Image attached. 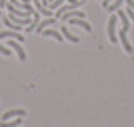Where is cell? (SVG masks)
<instances>
[{
    "label": "cell",
    "instance_id": "6da1fadb",
    "mask_svg": "<svg viewBox=\"0 0 134 127\" xmlns=\"http://www.w3.org/2000/svg\"><path fill=\"white\" fill-rule=\"evenodd\" d=\"M117 39L121 40V44H122V47H124L126 52H127V54H134V47L131 45V42H129V39H127V30L121 28L119 33H117Z\"/></svg>",
    "mask_w": 134,
    "mask_h": 127
},
{
    "label": "cell",
    "instance_id": "7a4b0ae2",
    "mask_svg": "<svg viewBox=\"0 0 134 127\" xmlns=\"http://www.w3.org/2000/svg\"><path fill=\"white\" fill-rule=\"evenodd\" d=\"M116 24H117V15H111V19H109V22H107V35H109V40H111L112 44H116V42H117Z\"/></svg>",
    "mask_w": 134,
    "mask_h": 127
},
{
    "label": "cell",
    "instance_id": "3957f363",
    "mask_svg": "<svg viewBox=\"0 0 134 127\" xmlns=\"http://www.w3.org/2000/svg\"><path fill=\"white\" fill-rule=\"evenodd\" d=\"M8 45H10L12 49L17 50V55H19V60L20 62H25V60H27V54L24 52V49H22V45H20V44H17L14 39H10V40H8Z\"/></svg>",
    "mask_w": 134,
    "mask_h": 127
},
{
    "label": "cell",
    "instance_id": "277c9868",
    "mask_svg": "<svg viewBox=\"0 0 134 127\" xmlns=\"http://www.w3.org/2000/svg\"><path fill=\"white\" fill-rule=\"evenodd\" d=\"M55 22H57V19H55V17H47V19H44V20H40V22H39V25L35 27V32L42 33V30H45L47 27L54 25Z\"/></svg>",
    "mask_w": 134,
    "mask_h": 127
},
{
    "label": "cell",
    "instance_id": "5b68a950",
    "mask_svg": "<svg viewBox=\"0 0 134 127\" xmlns=\"http://www.w3.org/2000/svg\"><path fill=\"white\" fill-rule=\"evenodd\" d=\"M3 39H17L19 42H22L25 37H22L19 32H15V30H2L0 32V40H3Z\"/></svg>",
    "mask_w": 134,
    "mask_h": 127
},
{
    "label": "cell",
    "instance_id": "8992f818",
    "mask_svg": "<svg viewBox=\"0 0 134 127\" xmlns=\"http://www.w3.org/2000/svg\"><path fill=\"white\" fill-rule=\"evenodd\" d=\"M25 114L27 112L24 109H12V111H8L2 116V120H8V119H14V117H24Z\"/></svg>",
    "mask_w": 134,
    "mask_h": 127
},
{
    "label": "cell",
    "instance_id": "52a82bcc",
    "mask_svg": "<svg viewBox=\"0 0 134 127\" xmlns=\"http://www.w3.org/2000/svg\"><path fill=\"white\" fill-rule=\"evenodd\" d=\"M75 17L84 19V17H86V14H84L82 10H67L65 14H62L60 19H62V20H69V19H75Z\"/></svg>",
    "mask_w": 134,
    "mask_h": 127
},
{
    "label": "cell",
    "instance_id": "ba28073f",
    "mask_svg": "<svg viewBox=\"0 0 134 127\" xmlns=\"http://www.w3.org/2000/svg\"><path fill=\"white\" fill-rule=\"evenodd\" d=\"M67 22L72 24V25H79V27H84V30H87V32H91V30H92L91 24H87L84 19H79V17H75V19H69Z\"/></svg>",
    "mask_w": 134,
    "mask_h": 127
},
{
    "label": "cell",
    "instance_id": "9c48e42d",
    "mask_svg": "<svg viewBox=\"0 0 134 127\" xmlns=\"http://www.w3.org/2000/svg\"><path fill=\"white\" fill-rule=\"evenodd\" d=\"M34 7H35L37 12H39L40 15H44V17H52V15H54L52 10H49V8H44V5L40 3V0H34Z\"/></svg>",
    "mask_w": 134,
    "mask_h": 127
},
{
    "label": "cell",
    "instance_id": "30bf717a",
    "mask_svg": "<svg viewBox=\"0 0 134 127\" xmlns=\"http://www.w3.org/2000/svg\"><path fill=\"white\" fill-rule=\"evenodd\" d=\"M117 19L122 22V28L124 30H129V27H131V24H129V17H127V14H126L124 10H117Z\"/></svg>",
    "mask_w": 134,
    "mask_h": 127
},
{
    "label": "cell",
    "instance_id": "8fae6325",
    "mask_svg": "<svg viewBox=\"0 0 134 127\" xmlns=\"http://www.w3.org/2000/svg\"><path fill=\"white\" fill-rule=\"evenodd\" d=\"M39 22H40V14H39V12H35V10H34V14H32V24L27 27V32H29V33H30V32H34V30H35V27L39 25Z\"/></svg>",
    "mask_w": 134,
    "mask_h": 127
},
{
    "label": "cell",
    "instance_id": "7c38bea8",
    "mask_svg": "<svg viewBox=\"0 0 134 127\" xmlns=\"http://www.w3.org/2000/svg\"><path fill=\"white\" fill-rule=\"evenodd\" d=\"M22 124V117H17V119H8V120H2L0 122V127H19Z\"/></svg>",
    "mask_w": 134,
    "mask_h": 127
},
{
    "label": "cell",
    "instance_id": "4fadbf2b",
    "mask_svg": "<svg viewBox=\"0 0 134 127\" xmlns=\"http://www.w3.org/2000/svg\"><path fill=\"white\" fill-rule=\"evenodd\" d=\"M42 33H44V37H54V39H57L59 42L64 40V37H60V32L54 30V28H47V30H42Z\"/></svg>",
    "mask_w": 134,
    "mask_h": 127
},
{
    "label": "cell",
    "instance_id": "5bb4252c",
    "mask_svg": "<svg viewBox=\"0 0 134 127\" xmlns=\"http://www.w3.org/2000/svg\"><path fill=\"white\" fill-rule=\"evenodd\" d=\"M10 3L14 7H17V8H22V10H34L30 3H25V2H22V0H10Z\"/></svg>",
    "mask_w": 134,
    "mask_h": 127
},
{
    "label": "cell",
    "instance_id": "9a60e30c",
    "mask_svg": "<svg viewBox=\"0 0 134 127\" xmlns=\"http://www.w3.org/2000/svg\"><path fill=\"white\" fill-rule=\"evenodd\" d=\"M8 19H10L14 24H17V25H25V24H30V17H27V19H22V17H15L14 14H10V15H8Z\"/></svg>",
    "mask_w": 134,
    "mask_h": 127
},
{
    "label": "cell",
    "instance_id": "2e32d148",
    "mask_svg": "<svg viewBox=\"0 0 134 127\" xmlns=\"http://www.w3.org/2000/svg\"><path fill=\"white\" fill-rule=\"evenodd\" d=\"M60 33L64 35V39H67V40H70V42H74V44H79V37H75V35H72L69 30H67L65 27H62L60 28Z\"/></svg>",
    "mask_w": 134,
    "mask_h": 127
},
{
    "label": "cell",
    "instance_id": "e0dca14e",
    "mask_svg": "<svg viewBox=\"0 0 134 127\" xmlns=\"http://www.w3.org/2000/svg\"><path fill=\"white\" fill-rule=\"evenodd\" d=\"M3 24H5L7 27L10 28V30H15V32H20V30H22V25H17V24H14L10 19H8V17H3Z\"/></svg>",
    "mask_w": 134,
    "mask_h": 127
},
{
    "label": "cell",
    "instance_id": "ac0fdd59",
    "mask_svg": "<svg viewBox=\"0 0 134 127\" xmlns=\"http://www.w3.org/2000/svg\"><path fill=\"white\" fill-rule=\"evenodd\" d=\"M122 2L124 0H114V2H111L107 5V12H116V10H119L121 5H122Z\"/></svg>",
    "mask_w": 134,
    "mask_h": 127
},
{
    "label": "cell",
    "instance_id": "d6986e66",
    "mask_svg": "<svg viewBox=\"0 0 134 127\" xmlns=\"http://www.w3.org/2000/svg\"><path fill=\"white\" fill-rule=\"evenodd\" d=\"M62 2H64V0H54L52 3H49V10H55V8H59L62 5Z\"/></svg>",
    "mask_w": 134,
    "mask_h": 127
},
{
    "label": "cell",
    "instance_id": "ffe728a7",
    "mask_svg": "<svg viewBox=\"0 0 134 127\" xmlns=\"http://www.w3.org/2000/svg\"><path fill=\"white\" fill-rule=\"evenodd\" d=\"M0 54H3V55H12V50H7V47H3V45L0 44Z\"/></svg>",
    "mask_w": 134,
    "mask_h": 127
},
{
    "label": "cell",
    "instance_id": "44dd1931",
    "mask_svg": "<svg viewBox=\"0 0 134 127\" xmlns=\"http://www.w3.org/2000/svg\"><path fill=\"white\" fill-rule=\"evenodd\" d=\"M126 14H127L129 20H132V22H134V10H132L131 7H127V10H126Z\"/></svg>",
    "mask_w": 134,
    "mask_h": 127
},
{
    "label": "cell",
    "instance_id": "7402d4cb",
    "mask_svg": "<svg viewBox=\"0 0 134 127\" xmlns=\"http://www.w3.org/2000/svg\"><path fill=\"white\" fill-rule=\"evenodd\" d=\"M111 2H112V0H102V7H104V8H107V5H109Z\"/></svg>",
    "mask_w": 134,
    "mask_h": 127
},
{
    "label": "cell",
    "instance_id": "603a6c76",
    "mask_svg": "<svg viewBox=\"0 0 134 127\" xmlns=\"http://www.w3.org/2000/svg\"><path fill=\"white\" fill-rule=\"evenodd\" d=\"M40 3H44V7H49V0H40Z\"/></svg>",
    "mask_w": 134,
    "mask_h": 127
},
{
    "label": "cell",
    "instance_id": "cb8c5ba5",
    "mask_svg": "<svg viewBox=\"0 0 134 127\" xmlns=\"http://www.w3.org/2000/svg\"><path fill=\"white\" fill-rule=\"evenodd\" d=\"M0 8H2V7H0ZM0 14H2V10H0Z\"/></svg>",
    "mask_w": 134,
    "mask_h": 127
},
{
    "label": "cell",
    "instance_id": "d4e9b609",
    "mask_svg": "<svg viewBox=\"0 0 134 127\" xmlns=\"http://www.w3.org/2000/svg\"><path fill=\"white\" fill-rule=\"evenodd\" d=\"M49 2H50V0H49Z\"/></svg>",
    "mask_w": 134,
    "mask_h": 127
}]
</instances>
